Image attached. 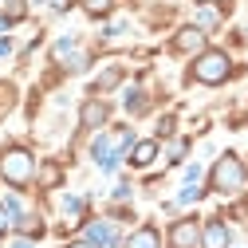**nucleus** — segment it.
Returning a JSON list of instances; mask_svg holds the SVG:
<instances>
[{"instance_id":"20","label":"nucleus","mask_w":248,"mask_h":248,"mask_svg":"<svg viewBox=\"0 0 248 248\" xmlns=\"http://www.w3.org/2000/svg\"><path fill=\"white\" fill-rule=\"evenodd\" d=\"M12 248H32V244H28V240H20V244H12Z\"/></svg>"},{"instance_id":"10","label":"nucleus","mask_w":248,"mask_h":248,"mask_svg":"<svg viewBox=\"0 0 248 248\" xmlns=\"http://www.w3.org/2000/svg\"><path fill=\"white\" fill-rule=\"evenodd\" d=\"M154 158H158V142H138L130 150V166H150Z\"/></svg>"},{"instance_id":"22","label":"nucleus","mask_w":248,"mask_h":248,"mask_svg":"<svg viewBox=\"0 0 248 248\" xmlns=\"http://www.w3.org/2000/svg\"><path fill=\"white\" fill-rule=\"evenodd\" d=\"M221 4H229V0H221Z\"/></svg>"},{"instance_id":"12","label":"nucleus","mask_w":248,"mask_h":248,"mask_svg":"<svg viewBox=\"0 0 248 248\" xmlns=\"http://www.w3.org/2000/svg\"><path fill=\"white\" fill-rule=\"evenodd\" d=\"M59 166H44V173H40V181H44V189H51V185H59Z\"/></svg>"},{"instance_id":"11","label":"nucleus","mask_w":248,"mask_h":248,"mask_svg":"<svg viewBox=\"0 0 248 248\" xmlns=\"http://www.w3.org/2000/svg\"><path fill=\"white\" fill-rule=\"evenodd\" d=\"M126 248H162V240H158L154 229H138V232L126 240Z\"/></svg>"},{"instance_id":"5","label":"nucleus","mask_w":248,"mask_h":248,"mask_svg":"<svg viewBox=\"0 0 248 248\" xmlns=\"http://www.w3.org/2000/svg\"><path fill=\"white\" fill-rule=\"evenodd\" d=\"M201 244V225L197 221H177L170 229V248H197Z\"/></svg>"},{"instance_id":"9","label":"nucleus","mask_w":248,"mask_h":248,"mask_svg":"<svg viewBox=\"0 0 248 248\" xmlns=\"http://www.w3.org/2000/svg\"><path fill=\"white\" fill-rule=\"evenodd\" d=\"M197 47H205V32L193 24V28H181V32L173 36V51H197Z\"/></svg>"},{"instance_id":"16","label":"nucleus","mask_w":248,"mask_h":248,"mask_svg":"<svg viewBox=\"0 0 248 248\" xmlns=\"http://www.w3.org/2000/svg\"><path fill=\"white\" fill-rule=\"evenodd\" d=\"M118 79H122V71H114V67H110V71L99 79V87H103V91H107V87H118Z\"/></svg>"},{"instance_id":"2","label":"nucleus","mask_w":248,"mask_h":248,"mask_svg":"<svg viewBox=\"0 0 248 248\" xmlns=\"http://www.w3.org/2000/svg\"><path fill=\"white\" fill-rule=\"evenodd\" d=\"M229 75H232V63H229L225 51H205V55H197V63H193V79H197V83L217 87V83H225Z\"/></svg>"},{"instance_id":"3","label":"nucleus","mask_w":248,"mask_h":248,"mask_svg":"<svg viewBox=\"0 0 248 248\" xmlns=\"http://www.w3.org/2000/svg\"><path fill=\"white\" fill-rule=\"evenodd\" d=\"M244 177H248V173H244L240 158H232V154H225V158H221V162L213 166V177H209V185H213L217 193H236L240 185H244Z\"/></svg>"},{"instance_id":"4","label":"nucleus","mask_w":248,"mask_h":248,"mask_svg":"<svg viewBox=\"0 0 248 248\" xmlns=\"http://www.w3.org/2000/svg\"><path fill=\"white\" fill-rule=\"evenodd\" d=\"M126 142H130V130H114L110 138H99V142H95V158H99V166L110 170L114 158H118V146H126Z\"/></svg>"},{"instance_id":"8","label":"nucleus","mask_w":248,"mask_h":248,"mask_svg":"<svg viewBox=\"0 0 248 248\" xmlns=\"http://www.w3.org/2000/svg\"><path fill=\"white\" fill-rule=\"evenodd\" d=\"M201 248H229V229L225 221H209L201 229Z\"/></svg>"},{"instance_id":"1","label":"nucleus","mask_w":248,"mask_h":248,"mask_svg":"<svg viewBox=\"0 0 248 248\" xmlns=\"http://www.w3.org/2000/svg\"><path fill=\"white\" fill-rule=\"evenodd\" d=\"M36 173V162H32V154H28L24 146H12L0 154V177H4L8 185H28Z\"/></svg>"},{"instance_id":"15","label":"nucleus","mask_w":248,"mask_h":248,"mask_svg":"<svg viewBox=\"0 0 248 248\" xmlns=\"http://www.w3.org/2000/svg\"><path fill=\"white\" fill-rule=\"evenodd\" d=\"M217 20H221V16H217L213 8H205V12H201V24H197V28H201V32H205V28H217Z\"/></svg>"},{"instance_id":"14","label":"nucleus","mask_w":248,"mask_h":248,"mask_svg":"<svg viewBox=\"0 0 248 248\" xmlns=\"http://www.w3.org/2000/svg\"><path fill=\"white\" fill-rule=\"evenodd\" d=\"M126 107H130L134 114H142V110H146V95H142V91H130V95H126Z\"/></svg>"},{"instance_id":"13","label":"nucleus","mask_w":248,"mask_h":248,"mask_svg":"<svg viewBox=\"0 0 248 248\" xmlns=\"http://www.w3.org/2000/svg\"><path fill=\"white\" fill-rule=\"evenodd\" d=\"M83 8L91 16H103V12H110V0H83Z\"/></svg>"},{"instance_id":"6","label":"nucleus","mask_w":248,"mask_h":248,"mask_svg":"<svg viewBox=\"0 0 248 248\" xmlns=\"http://www.w3.org/2000/svg\"><path fill=\"white\" fill-rule=\"evenodd\" d=\"M107 114H110V107H107V103L91 99V103L83 107V114H79V126H83V130H95V126H103V122H107Z\"/></svg>"},{"instance_id":"19","label":"nucleus","mask_w":248,"mask_h":248,"mask_svg":"<svg viewBox=\"0 0 248 248\" xmlns=\"http://www.w3.org/2000/svg\"><path fill=\"white\" fill-rule=\"evenodd\" d=\"M8 47H12V44H8V40H0V55H8Z\"/></svg>"},{"instance_id":"18","label":"nucleus","mask_w":248,"mask_h":248,"mask_svg":"<svg viewBox=\"0 0 248 248\" xmlns=\"http://www.w3.org/2000/svg\"><path fill=\"white\" fill-rule=\"evenodd\" d=\"M4 229H8V209L0 205V232H4Z\"/></svg>"},{"instance_id":"21","label":"nucleus","mask_w":248,"mask_h":248,"mask_svg":"<svg viewBox=\"0 0 248 248\" xmlns=\"http://www.w3.org/2000/svg\"><path fill=\"white\" fill-rule=\"evenodd\" d=\"M67 248H95V244H67Z\"/></svg>"},{"instance_id":"17","label":"nucleus","mask_w":248,"mask_h":248,"mask_svg":"<svg viewBox=\"0 0 248 248\" xmlns=\"http://www.w3.org/2000/svg\"><path fill=\"white\" fill-rule=\"evenodd\" d=\"M24 16V0H8V16L4 20H20Z\"/></svg>"},{"instance_id":"7","label":"nucleus","mask_w":248,"mask_h":248,"mask_svg":"<svg viewBox=\"0 0 248 248\" xmlns=\"http://www.w3.org/2000/svg\"><path fill=\"white\" fill-rule=\"evenodd\" d=\"M87 244H118V229L110 225V221H91L87 225Z\"/></svg>"}]
</instances>
